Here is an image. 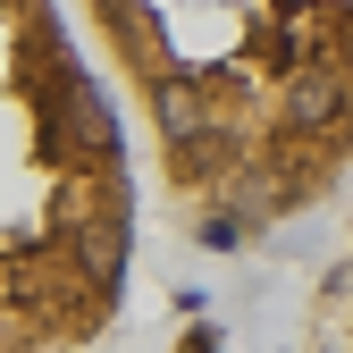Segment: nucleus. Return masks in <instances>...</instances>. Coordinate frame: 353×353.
<instances>
[{"label": "nucleus", "mask_w": 353, "mask_h": 353, "mask_svg": "<svg viewBox=\"0 0 353 353\" xmlns=\"http://www.w3.org/2000/svg\"><path fill=\"white\" fill-rule=\"evenodd\" d=\"M202 244H244L353 160V0H93Z\"/></svg>", "instance_id": "1"}, {"label": "nucleus", "mask_w": 353, "mask_h": 353, "mask_svg": "<svg viewBox=\"0 0 353 353\" xmlns=\"http://www.w3.org/2000/svg\"><path fill=\"white\" fill-rule=\"evenodd\" d=\"M126 286L118 118L42 0H0V345L110 320Z\"/></svg>", "instance_id": "2"}]
</instances>
